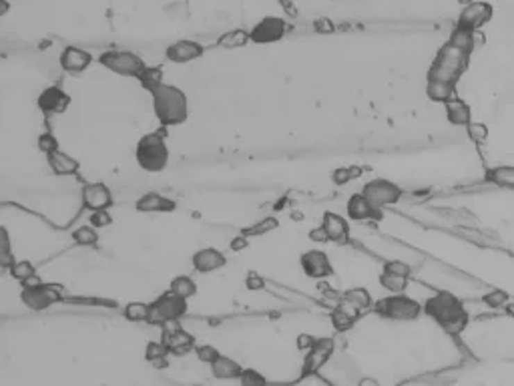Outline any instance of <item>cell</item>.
Instances as JSON below:
<instances>
[{
	"label": "cell",
	"instance_id": "38",
	"mask_svg": "<svg viewBox=\"0 0 514 386\" xmlns=\"http://www.w3.org/2000/svg\"><path fill=\"white\" fill-rule=\"evenodd\" d=\"M474 35L476 33H472V31H466V29H460L456 26L454 31H452V35H450V42H454V45H458L460 49H466V51H474V47H476V42H474Z\"/></svg>",
	"mask_w": 514,
	"mask_h": 386
},
{
	"label": "cell",
	"instance_id": "16",
	"mask_svg": "<svg viewBox=\"0 0 514 386\" xmlns=\"http://www.w3.org/2000/svg\"><path fill=\"white\" fill-rule=\"evenodd\" d=\"M203 53H205V47L199 45L197 40H177V42H171L165 49V58L175 65H185V63L201 58Z\"/></svg>",
	"mask_w": 514,
	"mask_h": 386
},
{
	"label": "cell",
	"instance_id": "23",
	"mask_svg": "<svg viewBox=\"0 0 514 386\" xmlns=\"http://www.w3.org/2000/svg\"><path fill=\"white\" fill-rule=\"evenodd\" d=\"M47 163L51 167V171L58 175V177H71L81 171V163L74 159L73 155L65 153V151H55L51 155H47Z\"/></svg>",
	"mask_w": 514,
	"mask_h": 386
},
{
	"label": "cell",
	"instance_id": "11",
	"mask_svg": "<svg viewBox=\"0 0 514 386\" xmlns=\"http://www.w3.org/2000/svg\"><path fill=\"white\" fill-rule=\"evenodd\" d=\"M492 15H495V8H492V4H490V2H484V0H474V2H470L468 6H464V8H462L456 26L476 33V31H480L486 22H490V20H492Z\"/></svg>",
	"mask_w": 514,
	"mask_h": 386
},
{
	"label": "cell",
	"instance_id": "30",
	"mask_svg": "<svg viewBox=\"0 0 514 386\" xmlns=\"http://www.w3.org/2000/svg\"><path fill=\"white\" fill-rule=\"evenodd\" d=\"M486 179L490 184L504 187V189H514V166H498L486 171Z\"/></svg>",
	"mask_w": 514,
	"mask_h": 386
},
{
	"label": "cell",
	"instance_id": "17",
	"mask_svg": "<svg viewBox=\"0 0 514 386\" xmlns=\"http://www.w3.org/2000/svg\"><path fill=\"white\" fill-rule=\"evenodd\" d=\"M346 214L351 221H376L384 218V211L367 202L362 191L349 198L346 203Z\"/></svg>",
	"mask_w": 514,
	"mask_h": 386
},
{
	"label": "cell",
	"instance_id": "15",
	"mask_svg": "<svg viewBox=\"0 0 514 386\" xmlns=\"http://www.w3.org/2000/svg\"><path fill=\"white\" fill-rule=\"evenodd\" d=\"M81 202L83 207L89 211H99V209H109L113 205V191L105 184H85L81 189Z\"/></svg>",
	"mask_w": 514,
	"mask_h": 386
},
{
	"label": "cell",
	"instance_id": "41",
	"mask_svg": "<svg viewBox=\"0 0 514 386\" xmlns=\"http://www.w3.org/2000/svg\"><path fill=\"white\" fill-rule=\"evenodd\" d=\"M239 385L241 386H267V378L256 370V368H243L241 376H239Z\"/></svg>",
	"mask_w": 514,
	"mask_h": 386
},
{
	"label": "cell",
	"instance_id": "45",
	"mask_svg": "<svg viewBox=\"0 0 514 386\" xmlns=\"http://www.w3.org/2000/svg\"><path fill=\"white\" fill-rule=\"evenodd\" d=\"M382 272H386V274H394V276L404 278L412 276V268H410L406 262H402V259H390V262H386Z\"/></svg>",
	"mask_w": 514,
	"mask_h": 386
},
{
	"label": "cell",
	"instance_id": "12",
	"mask_svg": "<svg viewBox=\"0 0 514 386\" xmlns=\"http://www.w3.org/2000/svg\"><path fill=\"white\" fill-rule=\"evenodd\" d=\"M299 266L304 274L312 280L324 282L333 276V266H331L330 256L322 250H308L299 256Z\"/></svg>",
	"mask_w": 514,
	"mask_h": 386
},
{
	"label": "cell",
	"instance_id": "3",
	"mask_svg": "<svg viewBox=\"0 0 514 386\" xmlns=\"http://www.w3.org/2000/svg\"><path fill=\"white\" fill-rule=\"evenodd\" d=\"M151 97H153L155 117L163 127H177L187 121L189 103H187V95L179 87L165 83L157 91L151 93Z\"/></svg>",
	"mask_w": 514,
	"mask_h": 386
},
{
	"label": "cell",
	"instance_id": "57",
	"mask_svg": "<svg viewBox=\"0 0 514 386\" xmlns=\"http://www.w3.org/2000/svg\"><path fill=\"white\" fill-rule=\"evenodd\" d=\"M193 386H207V385H193Z\"/></svg>",
	"mask_w": 514,
	"mask_h": 386
},
{
	"label": "cell",
	"instance_id": "43",
	"mask_svg": "<svg viewBox=\"0 0 514 386\" xmlns=\"http://www.w3.org/2000/svg\"><path fill=\"white\" fill-rule=\"evenodd\" d=\"M195 356H197V360L199 362H203V364H213L217 358L221 356V352L215 346H211V344H199V346H195Z\"/></svg>",
	"mask_w": 514,
	"mask_h": 386
},
{
	"label": "cell",
	"instance_id": "39",
	"mask_svg": "<svg viewBox=\"0 0 514 386\" xmlns=\"http://www.w3.org/2000/svg\"><path fill=\"white\" fill-rule=\"evenodd\" d=\"M17 259L13 257L10 252V236H8V230L6 227H0V266L4 270H8Z\"/></svg>",
	"mask_w": 514,
	"mask_h": 386
},
{
	"label": "cell",
	"instance_id": "8",
	"mask_svg": "<svg viewBox=\"0 0 514 386\" xmlns=\"http://www.w3.org/2000/svg\"><path fill=\"white\" fill-rule=\"evenodd\" d=\"M99 63L110 73L131 77V79H139L141 73L147 69L145 61L131 51H105L99 56Z\"/></svg>",
	"mask_w": 514,
	"mask_h": 386
},
{
	"label": "cell",
	"instance_id": "52",
	"mask_svg": "<svg viewBox=\"0 0 514 386\" xmlns=\"http://www.w3.org/2000/svg\"><path fill=\"white\" fill-rule=\"evenodd\" d=\"M315 29H317L320 33H326V35H330V33H333V24H331V22L328 19L315 20Z\"/></svg>",
	"mask_w": 514,
	"mask_h": 386
},
{
	"label": "cell",
	"instance_id": "24",
	"mask_svg": "<svg viewBox=\"0 0 514 386\" xmlns=\"http://www.w3.org/2000/svg\"><path fill=\"white\" fill-rule=\"evenodd\" d=\"M444 109H446L448 123L454 125V127H468L472 123V109L460 97H454L448 103H444Z\"/></svg>",
	"mask_w": 514,
	"mask_h": 386
},
{
	"label": "cell",
	"instance_id": "29",
	"mask_svg": "<svg viewBox=\"0 0 514 386\" xmlns=\"http://www.w3.org/2000/svg\"><path fill=\"white\" fill-rule=\"evenodd\" d=\"M171 352H169L163 340H151V342H147V346H145V360L155 368H165L167 356Z\"/></svg>",
	"mask_w": 514,
	"mask_h": 386
},
{
	"label": "cell",
	"instance_id": "4",
	"mask_svg": "<svg viewBox=\"0 0 514 386\" xmlns=\"http://www.w3.org/2000/svg\"><path fill=\"white\" fill-rule=\"evenodd\" d=\"M137 166L147 173H161L169 166V147L161 133H147L139 139L135 149Z\"/></svg>",
	"mask_w": 514,
	"mask_h": 386
},
{
	"label": "cell",
	"instance_id": "40",
	"mask_svg": "<svg viewBox=\"0 0 514 386\" xmlns=\"http://www.w3.org/2000/svg\"><path fill=\"white\" fill-rule=\"evenodd\" d=\"M279 227V221L276 218H265V220H261L259 223H254L251 227H247V230H243L241 234L243 236H247V238H251V236H263V234H270V232H274Z\"/></svg>",
	"mask_w": 514,
	"mask_h": 386
},
{
	"label": "cell",
	"instance_id": "21",
	"mask_svg": "<svg viewBox=\"0 0 514 386\" xmlns=\"http://www.w3.org/2000/svg\"><path fill=\"white\" fill-rule=\"evenodd\" d=\"M326 234L330 236L331 243H338V246H346L349 241V223L346 218H342L340 214H333V211H326L322 216V223H320Z\"/></svg>",
	"mask_w": 514,
	"mask_h": 386
},
{
	"label": "cell",
	"instance_id": "26",
	"mask_svg": "<svg viewBox=\"0 0 514 386\" xmlns=\"http://www.w3.org/2000/svg\"><path fill=\"white\" fill-rule=\"evenodd\" d=\"M241 372H243V367L239 364L238 360H233L229 356H223V354L211 364V374L217 380H239Z\"/></svg>",
	"mask_w": 514,
	"mask_h": 386
},
{
	"label": "cell",
	"instance_id": "10",
	"mask_svg": "<svg viewBox=\"0 0 514 386\" xmlns=\"http://www.w3.org/2000/svg\"><path fill=\"white\" fill-rule=\"evenodd\" d=\"M161 334H163L161 340L167 344L169 352L175 354V356H185V354H189L191 350H195V346H197L193 334H189L181 326V320H169V322H165L161 326Z\"/></svg>",
	"mask_w": 514,
	"mask_h": 386
},
{
	"label": "cell",
	"instance_id": "9",
	"mask_svg": "<svg viewBox=\"0 0 514 386\" xmlns=\"http://www.w3.org/2000/svg\"><path fill=\"white\" fill-rule=\"evenodd\" d=\"M362 193L366 195L367 202L372 203L374 207L382 209V211L388 205H396L404 195L402 187L396 185L394 182H390V179H372V182H367L364 185Z\"/></svg>",
	"mask_w": 514,
	"mask_h": 386
},
{
	"label": "cell",
	"instance_id": "14",
	"mask_svg": "<svg viewBox=\"0 0 514 386\" xmlns=\"http://www.w3.org/2000/svg\"><path fill=\"white\" fill-rule=\"evenodd\" d=\"M37 107L44 117L63 115L65 111L71 107V95L65 89H60V87H47L44 91L38 95Z\"/></svg>",
	"mask_w": 514,
	"mask_h": 386
},
{
	"label": "cell",
	"instance_id": "20",
	"mask_svg": "<svg viewBox=\"0 0 514 386\" xmlns=\"http://www.w3.org/2000/svg\"><path fill=\"white\" fill-rule=\"evenodd\" d=\"M135 209L139 214H171L177 209V202L165 198L157 191H149L145 195H141L137 203H135Z\"/></svg>",
	"mask_w": 514,
	"mask_h": 386
},
{
	"label": "cell",
	"instance_id": "7",
	"mask_svg": "<svg viewBox=\"0 0 514 386\" xmlns=\"http://www.w3.org/2000/svg\"><path fill=\"white\" fill-rule=\"evenodd\" d=\"M20 302L33 310V312H42L49 310L58 302H65V286L60 284H38L35 288H22L20 292Z\"/></svg>",
	"mask_w": 514,
	"mask_h": 386
},
{
	"label": "cell",
	"instance_id": "31",
	"mask_svg": "<svg viewBox=\"0 0 514 386\" xmlns=\"http://www.w3.org/2000/svg\"><path fill=\"white\" fill-rule=\"evenodd\" d=\"M139 81V85L145 89V91L153 93L157 91L161 85H165V73H163V69L161 67H149L141 73V77L137 79Z\"/></svg>",
	"mask_w": 514,
	"mask_h": 386
},
{
	"label": "cell",
	"instance_id": "22",
	"mask_svg": "<svg viewBox=\"0 0 514 386\" xmlns=\"http://www.w3.org/2000/svg\"><path fill=\"white\" fill-rule=\"evenodd\" d=\"M92 63V55L85 49H78V47H67L63 53H60V67L63 71L67 73H85Z\"/></svg>",
	"mask_w": 514,
	"mask_h": 386
},
{
	"label": "cell",
	"instance_id": "48",
	"mask_svg": "<svg viewBox=\"0 0 514 386\" xmlns=\"http://www.w3.org/2000/svg\"><path fill=\"white\" fill-rule=\"evenodd\" d=\"M360 171L358 169H338L331 173V182L335 185H346L348 182H351Z\"/></svg>",
	"mask_w": 514,
	"mask_h": 386
},
{
	"label": "cell",
	"instance_id": "36",
	"mask_svg": "<svg viewBox=\"0 0 514 386\" xmlns=\"http://www.w3.org/2000/svg\"><path fill=\"white\" fill-rule=\"evenodd\" d=\"M8 274H10L13 280H17L19 284H22L24 280H28V278L37 274V268H35L33 262H28V259H17V262L8 268Z\"/></svg>",
	"mask_w": 514,
	"mask_h": 386
},
{
	"label": "cell",
	"instance_id": "5",
	"mask_svg": "<svg viewBox=\"0 0 514 386\" xmlns=\"http://www.w3.org/2000/svg\"><path fill=\"white\" fill-rule=\"evenodd\" d=\"M374 312L392 322H414L424 312V304L406 294H390L374 304Z\"/></svg>",
	"mask_w": 514,
	"mask_h": 386
},
{
	"label": "cell",
	"instance_id": "47",
	"mask_svg": "<svg viewBox=\"0 0 514 386\" xmlns=\"http://www.w3.org/2000/svg\"><path fill=\"white\" fill-rule=\"evenodd\" d=\"M245 288L249 292H263L265 290V278L259 276L257 272H247V276H245Z\"/></svg>",
	"mask_w": 514,
	"mask_h": 386
},
{
	"label": "cell",
	"instance_id": "33",
	"mask_svg": "<svg viewBox=\"0 0 514 386\" xmlns=\"http://www.w3.org/2000/svg\"><path fill=\"white\" fill-rule=\"evenodd\" d=\"M378 282H380V286H382L384 290H388L390 294H406L408 284H410V278L394 276V274H386V272H382L380 278H378Z\"/></svg>",
	"mask_w": 514,
	"mask_h": 386
},
{
	"label": "cell",
	"instance_id": "51",
	"mask_svg": "<svg viewBox=\"0 0 514 386\" xmlns=\"http://www.w3.org/2000/svg\"><path fill=\"white\" fill-rule=\"evenodd\" d=\"M229 248H231L233 252L247 250V248H249V238H247V236H243V234H239L238 238H233L231 241H229Z\"/></svg>",
	"mask_w": 514,
	"mask_h": 386
},
{
	"label": "cell",
	"instance_id": "18",
	"mask_svg": "<svg viewBox=\"0 0 514 386\" xmlns=\"http://www.w3.org/2000/svg\"><path fill=\"white\" fill-rule=\"evenodd\" d=\"M333 340L330 336H324V338H317L315 340V346H313L306 358H304V374H315L320 368L324 367L333 354Z\"/></svg>",
	"mask_w": 514,
	"mask_h": 386
},
{
	"label": "cell",
	"instance_id": "50",
	"mask_svg": "<svg viewBox=\"0 0 514 386\" xmlns=\"http://www.w3.org/2000/svg\"><path fill=\"white\" fill-rule=\"evenodd\" d=\"M308 238H310V241H313V243H330V236L326 234V230H324L322 225H315L313 230H310Z\"/></svg>",
	"mask_w": 514,
	"mask_h": 386
},
{
	"label": "cell",
	"instance_id": "53",
	"mask_svg": "<svg viewBox=\"0 0 514 386\" xmlns=\"http://www.w3.org/2000/svg\"><path fill=\"white\" fill-rule=\"evenodd\" d=\"M38 284H42V280H40L38 274H35V276H31L28 280H24V282L20 284V288H35Z\"/></svg>",
	"mask_w": 514,
	"mask_h": 386
},
{
	"label": "cell",
	"instance_id": "54",
	"mask_svg": "<svg viewBox=\"0 0 514 386\" xmlns=\"http://www.w3.org/2000/svg\"><path fill=\"white\" fill-rule=\"evenodd\" d=\"M358 386H380V383H378L376 378H370V376H366V378H362V380L358 383Z\"/></svg>",
	"mask_w": 514,
	"mask_h": 386
},
{
	"label": "cell",
	"instance_id": "6",
	"mask_svg": "<svg viewBox=\"0 0 514 386\" xmlns=\"http://www.w3.org/2000/svg\"><path fill=\"white\" fill-rule=\"evenodd\" d=\"M187 312H189L187 300L181 296L173 294L171 290H167L165 294H161L157 300L151 302V314H149L147 324L161 328L169 320H181Z\"/></svg>",
	"mask_w": 514,
	"mask_h": 386
},
{
	"label": "cell",
	"instance_id": "27",
	"mask_svg": "<svg viewBox=\"0 0 514 386\" xmlns=\"http://www.w3.org/2000/svg\"><path fill=\"white\" fill-rule=\"evenodd\" d=\"M247 42H251V31L247 29H231L217 38V47L223 51H235L245 47Z\"/></svg>",
	"mask_w": 514,
	"mask_h": 386
},
{
	"label": "cell",
	"instance_id": "55",
	"mask_svg": "<svg viewBox=\"0 0 514 386\" xmlns=\"http://www.w3.org/2000/svg\"><path fill=\"white\" fill-rule=\"evenodd\" d=\"M281 4H283L285 13H290V10H292V15H294V17H297V10H295V6L292 4V2H288V0H281Z\"/></svg>",
	"mask_w": 514,
	"mask_h": 386
},
{
	"label": "cell",
	"instance_id": "2",
	"mask_svg": "<svg viewBox=\"0 0 514 386\" xmlns=\"http://www.w3.org/2000/svg\"><path fill=\"white\" fill-rule=\"evenodd\" d=\"M424 314L432 318L442 330L450 336H460L468 328V322H470V314L462 304V300L448 292H438L432 298H428L424 302Z\"/></svg>",
	"mask_w": 514,
	"mask_h": 386
},
{
	"label": "cell",
	"instance_id": "44",
	"mask_svg": "<svg viewBox=\"0 0 514 386\" xmlns=\"http://www.w3.org/2000/svg\"><path fill=\"white\" fill-rule=\"evenodd\" d=\"M37 147H38V151H40V153H44V155H51V153L58 151V149H60V145H58V139H56L55 135H53L51 131H47V133L38 135Z\"/></svg>",
	"mask_w": 514,
	"mask_h": 386
},
{
	"label": "cell",
	"instance_id": "28",
	"mask_svg": "<svg viewBox=\"0 0 514 386\" xmlns=\"http://www.w3.org/2000/svg\"><path fill=\"white\" fill-rule=\"evenodd\" d=\"M356 316H358V312H354L351 308H348L346 304L340 302L331 310V324H333V328L338 332H348L356 324Z\"/></svg>",
	"mask_w": 514,
	"mask_h": 386
},
{
	"label": "cell",
	"instance_id": "37",
	"mask_svg": "<svg viewBox=\"0 0 514 386\" xmlns=\"http://www.w3.org/2000/svg\"><path fill=\"white\" fill-rule=\"evenodd\" d=\"M482 302H484V306H488L492 310H498V308H506L508 306L511 296H508L506 290L495 288V290H490V292H486V294L482 296Z\"/></svg>",
	"mask_w": 514,
	"mask_h": 386
},
{
	"label": "cell",
	"instance_id": "46",
	"mask_svg": "<svg viewBox=\"0 0 514 386\" xmlns=\"http://www.w3.org/2000/svg\"><path fill=\"white\" fill-rule=\"evenodd\" d=\"M89 223L92 227L101 230V227H109L113 223V216H110L109 209H99V211H91V218H89Z\"/></svg>",
	"mask_w": 514,
	"mask_h": 386
},
{
	"label": "cell",
	"instance_id": "1",
	"mask_svg": "<svg viewBox=\"0 0 514 386\" xmlns=\"http://www.w3.org/2000/svg\"><path fill=\"white\" fill-rule=\"evenodd\" d=\"M470 51L460 49L454 42H444L436 53L428 74H426V97L434 103H448L450 99L458 97L456 85L462 73L468 69Z\"/></svg>",
	"mask_w": 514,
	"mask_h": 386
},
{
	"label": "cell",
	"instance_id": "13",
	"mask_svg": "<svg viewBox=\"0 0 514 386\" xmlns=\"http://www.w3.org/2000/svg\"><path fill=\"white\" fill-rule=\"evenodd\" d=\"M288 33V22L279 17H265L251 29V42L256 45H272L279 42Z\"/></svg>",
	"mask_w": 514,
	"mask_h": 386
},
{
	"label": "cell",
	"instance_id": "19",
	"mask_svg": "<svg viewBox=\"0 0 514 386\" xmlns=\"http://www.w3.org/2000/svg\"><path fill=\"white\" fill-rule=\"evenodd\" d=\"M191 264H193V270L195 272H199V274H211V272H217V270L227 266V257H225L223 252L215 250V248H203V250L193 254Z\"/></svg>",
	"mask_w": 514,
	"mask_h": 386
},
{
	"label": "cell",
	"instance_id": "35",
	"mask_svg": "<svg viewBox=\"0 0 514 386\" xmlns=\"http://www.w3.org/2000/svg\"><path fill=\"white\" fill-rule=\"evenodd\" d=\"M151 314V304L147 302H128L123 308V316L128 322H149Z\"/></svg>",
	"mask_w": 514,
	"mask_h": 386
},
{
	"label": "cell",
	"instance_id": "56",
	"mask_svg": "<svg viewBox=\"0 0 514 386\" xmlns=\"http://www.w3.org/2000/svg\"><path fill=\"white\" fill-rule=\"evenodd\" d=\"M506 312L511 314V316H514V304H508V306H506Z\"/></svg>",
	"mask_w": 514,
	"mask_h": 386
},
{
	"label": "cell",
	"instance_id": "42",
	"mask_svg": "<svg viewBox=\"0 0 514 386\" xmlns=\"http://www.w3.org/2000/svg\"><path fill=\"white\" fill-rule=\"evenodd\" d=\"M466 135H468V139H470L472 143L482 145V143H486V139H488L490 131H488V127H486L484 123H476V121H472V123L466 127Z\"/></svg>",
	"mask_w": 514,
	"mask_h": 386
},
{
	"label": "cell",
	"instance_id": "49",
	"mask_svg": "<svg viewBox=\"0 0 514 386\" xmlns=\"http://www.w3.org/2000/svg\"><path fill=\"white\" fill-rule=\"evenodd\" d=\"M315 336H312V334H299L297 336V350L299 352H304V354H308L310 350L315 346Z\"/></svg>",
	"mask_w": 514,
	"mask_h": 386
},
{
	"label": "cell",
	"instance_id": "25",
	"mask_svg": "<svg viewBox=\"0 0 514 386\" xmlns=\"http://www.w3.org/2000/svg\"><path fill=\"white\" fill-rule=\"evenodd\" d=\"M342 304H346L354 312H364V310H374V298L367 292L366 288L358 286V288H348L342 294Z\"/></svg>",
	"mask_w": 514,
	"mask_h": 386
},
{
	"label": "cell",
	"instance_id": "32",
	"mask_svg": "<svg viewBox=\"0 0 514 386\" xmlns=\"http://www.w3.org/2000/svg\"><path fill=\"white\" fill-rule=\"evenodd\" d=\"M169 290H171L173 294L181 296L185 300H189V298L197 296V282H195L191 276H177L171 280Z\"/></svg>",
	"mask_w": 514,
	"mask_h": 386
},
{
	"label": "cell",
	"instance_id": "34",
	"mask_svg": "<svg viewBox=\"0 0 514 386\" xmlns=\"http://www.w3.org/2000/svg\"><path fill=\"white\" fill-rule=\"evenodd\" d=\"M71 238L76 246H83V248H92L99 243V232L97 227H92L91 223L89 225H78L71 234Z\"/></svg>",
	"mask_w": 514,
	"mask_h": 386
}]
</instances>
